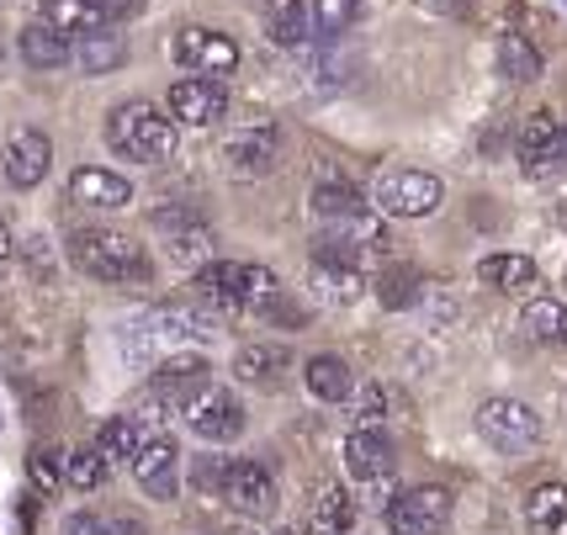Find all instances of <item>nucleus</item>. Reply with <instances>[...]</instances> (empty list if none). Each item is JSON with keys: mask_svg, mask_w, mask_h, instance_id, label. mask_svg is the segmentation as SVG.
Segmentation results:
<instances>
[{"mask_svg": "<svg viewBox=\"0 0 567 535\" xmlns=\"http://www.w3.org/2000/svg\"><path fill=\"white\" fill-rule=\"evenodd\" d=\"M74 270H85L91 281H106V287H138L148 281V255L133 234H117V228H74L70 244H64Z\"/></svg>", "mask_w": 567, "mask_h": 535, "instance_id": "obj_1", "label": "nucleus"}, {"mask_svg": "<svg viewBox=\"0 0 567 535\" xmlns=\"http://www.w3.org/2000/svg\"><path fill=\"white\" fill-rule=\"evenodd\" d=\"M106 138L133 165H165L175 154V122L159 106H148V101H123L106 117Z\"/></svg>", "mask_w": 567, "mask_h": 535, "instance_id": "obj_2", "label": "nucleus"}, {"mask_svg": "<svg viewBox=\"0 0 567 535\" xmlns=\"http://www.w3.org/2000/svg\"><path fill=\"white\" fill-rule=\"evenodd\" d=\"M192 340H213V323L192 308H148L123 329L127 356H171Z\"/></svg>", "mask_w": 567, "mask_h": 535, "instance_id": "obj_3", "label": "nucleus"}, {"mask_svg": "<svg viewBox=\"0 0 567 535\" xmlns=\"http://www.w3.org/2000/svg\"><path fill=\"white\" fill-rule=\"evenodd\" d=\"M346 477L355 483L361 498L371 504H388L398 483V456H393V440L382 430H350L346 435Z\"/></svg>", "mask_w": 567, "mask_h": 535, "instance_id": "obj_4", "label": "nucleus"}, {"mask_svg": "<svg viewBox=\"0 0 567 535\" xmlns=\"http://www.w3.org/2000/svg\"><path fill=\"white\" fill-rule=\"evenodd\" d=\"M181 419H186V430L197 440H213V445H228V440L245 435V409H239V398L218 382H207L197 388L186 403H181Z\"/></svg>", "mask_w": 567, "mask_h": 535, "instance_id": "obj_5", "label": "nucleus"}, {"mask_svg": "<svg viewBox=\"0 0 567 535\" xmlns=\"http://www.w3.org/2000/svg\"><path fill=\"white\" fill-rule=\"evenodd\" d=\"M148 228L165 239V255H171L181 270H197L213 260V228H207L192 207H154V213H148Z\"/></svg>", "mask_w": 567, "mask_h": 535, "instance_id": "obj_6", "label": "nucleus"}, {"mask_svg": "<svg viewBox=\"0 0 567 535\" xmlns=\"http://www.w3.org/2000/svg\"><path fill=\"white\" fill-rule=\"evenodd\" d=\"M441 202L445 186L430 171H382V181H377V207L388 218H430Z\"/></svg>", "mask_w": 567, "mask_h": 535, "instance_id": "obj_7", "label": "nucleus"}, {"mask_svg": "<svg viewBox=\"0 0 567 535\" xmlns=\"http://www.w3.org/2000/svg\"><path fill=\"white\" fill-rule=\"evenodd\" d=\"M171 59L186 74H213V80H228L239 70V43L223 38L213 27H181L171 38Z\"/></svg>", "mask_w": 567, "mask_h": 535, "instance_id": "obj_8", "label": "nucleus"}, {"mask_svg": "<svg viewBox=\"0 0 567 535\" xmlns=\"http://www.w3.org/2000/svg\"><path fill=\"white\" fill-rule=\"evenodd\" d=\"M477 435L498 445V451H530L542 440V414L519 398H488L477 409Z\"/></svg>", "mask_w": 567, "mask_h": 535, "instance_id": "obj_9", "label": "nucleus"}, {"mask_svg": "<svg viewBox=\"0 0 567 535\" xmlns=\"http://www.w3.org/2000/svg\"><path fill=\"white\" fill-rule=\"evenodd\" d=\"M445 519H451V493L435 483L388 498V531L393 535H441Z\"/></svg>", "mask_w": 567, "mask_h": 535, "instance_id": "obj_10", "label": "nucleus"}, {"mask_svg": "<svg viewBox=\"0 0 567 535\" xmlns=\"http://www.w3.org/2000/svg\"><path fill=\"white\" fill-rule=\"evenodd\" d=\"M223 112H228V80H213V74H181V80L171 85V122L213 127Z\"/></svg>", "mask_w": 567, "mask_h": 535, "instance_id": "obj_11", "label": "nucleus"}, {"mask_svg": "<svg viewBox=\"0 0 567 535\" xmlns=\"http://www.w3.org/2000/svg\"><path fill=\"white\" fill-rule=\"evenodd\" d=\"M223 504L234 514L266 519L276 510V477L266 462H234L223 466Z\"/></svg>", "mask_w": 567, "mask_h": 535, "instance_id": "obj_12", "label": "nucleus"}, {"mask_svg": "<svg viewBox=\"0 0 567 535\" xmlns=\"http://www.w3.org/2000/svg\"><path fill=\"white\" fill-rule=\"evenodd\" d=\"M133 483L144 487L148 498H175L181 493V451L165 435H144L133 451Z\"/></svg>", "mask_w": 567, "mask_h": 535, "instance_id": "obj_13", "label": "nucleus"}, {"mask_svg": "<svg viewBox=\"0 0 567 535\" xmlns=\"http://www.w3.org/2000/svg\"><path fill=\"white\" fill-rule=\"evenodd\" d=\"M276 154H281V144H276V127H266V122H245V127H234V133L223 138V165L234 175H245V181L271 175Z\"/></svg>", "mask_w": 567, "mask_h": 535, "instance_id": "obj_14", "label": "nucleus"}, {"mask_svg": "<svg viewBox=\"0 0 567 535\" xmlns=\"http://www.w3.org/2000/svg\"><path fill=\"white\" fill-rule=\"evenodd\" d=\"M207 382H213V366H207V356H181V350H171V356H165V366L154 371L148 403H165V409H175V414H181V403H186L197 388H207Z\"/></svg>", "mask_w": 567, "mask_h": 535, "instance_id": "obj_15", "label": "nucleus"}, {"mask_svg": "<svg viewBox=\"0 0 567 535\" xmlns=\"http://www.w3.org/2000/svg\"><path fill=\"white\" fill-rule=\"evenodd\" d=\"M49 165H53V144L38 133V127H22V133H11V138H6L0 171H6V181H11L17 192H32V186L49 175Z\"/></svg>", "mask_w": 567, "mask_h": 535, "instance_id": "obj_16", "label": "nucleus"}, {"mask_svg": "<svg viewBox=\"0 0 567 535\" xmlns=\"http://www.w3.org/2000/svg\"><path fill=\"white\" fill-rule=\"evenodd\" d=\"M313 218H319V228L361 223V218H371V202L355 192V186H350L346 175L319 171V175H313Z\"/></svg>", "mask_w": 567, "mask_h": 535, "instance_id": "obj_17", "label": "nucleus"}, {"mask_svg": "<svg viewBox=\"0 0 567 535\" xmlns=\"http://www.w3.org/2000/svg\"><path fill=\"white\" fill-rule=\"evenodd\" d=\"M70 196L80 207H101V213H117L133 202V186H127V175L106 171V165H80L70 181Z\"/></svg>", "mask_w": 567, "mask_h": 535, "instance_id": "obj_18", "label": "nucleus"}, {"mask_svg": "<svg viewBox=\"0 0 567 535\" xmlns=\"http://www.w3.org/2000/svg\"><path fill=\"white\" fill-rule=\"evenodd\" d=\"M197 302L218 308V313H239V287H245V260H207L192 276Z\"/></svg>", "mask_w": 567, "mask_h": 535, "instance_id": "obj_19", "label": "nucleus"}, {"mask_svg": "<svg viewBox=\"0 0 567 535\" xmlns=\"http://www.w3.org/2000/svg\"><path fill=\"white\" fill-rule=\"evenodd\" d=\"M287 366H292V350L287 344H245L239 356H234V377L245 382V388H281L287 382Z\"/></svg>", "mask_w": 567, "mask_h": 535, "instance_id": "obj_20", "label": "nucleus"}, {"mask_svg": "<svg viewBox=\"0 0 567 535\" xmlns=\"http://www.w3.org/2000/svg\"><path fill=\"white\" fill-rule=\"evenodd\" d=\"M266 38L276 49H302L313 38V0H271L266 6Z\"/></svg>", "mask_w": 567, "mask_h": 535, "instance_id": "obj_21", "label": "nucleus"}, {"mask_svg": "<svg viewBox=\"0 0 567 535\" xmlns=\"http://www.w3.org/2000/svg\"><path fill=\"white\" fill-rule=\"evenodd\" d=\"M302 388L313 392L319 403H346L355 392V371H350L346 356H313L302 366Z\"/></svg>", "mask_w": 567, "mask_h": 535, "instance_id": "obj_22", "label": "nucleus"}, {"mask_svg": "<svg viewBox=\"0 0 567 535\" xmlns=\"http://www.w3.org/2000/svg\"><path fill=\"white\" fill-rule=\"evenodd\" d=\"M367 270L361 266H340V260H313V297L323 302H334V308H350V302H361L367 292Z\"/></svg>", "mask_w": 567, "mask_h": 535, "instance_id": "obj_23", "label": "nucleus"}, {"mask_svg": "<svg viewBox=\"0 0 567 535\" xmlns=\"http://www.w3.org/2000/svg\"><path fill=\"white\" fill-rule=\"evenodd\" d=\"M74 64L85 74H106V70H123L127 64V43L123 32H112V27L101 22L96 32H80V43H74Z\"/></svg>", "mask_w": 567, "mask_h": 535, "instance_id": "obj_24", "label": "nucleus"}, {"mask_svg": "<svg viewBox=\"0 0 567 535\" xmlns=\"http://www.w3.org/2000/svg\"><path fill=\"white\" fill-rule=\"evenodd\" d=\"M557 138H563V122L551 117V112H530L525 127H519V160H525V171L557 165Z\"/></svg>", "mask_w": 567, "mask_h": 535, "instance_id": "obj_25", "label": "nucleus"}, {"mask_svg": "<svg viewBox=\"0 0 567 535\" xmlns=\"http://www.w3.org/2000/svg\"><path fill=\"white\" fill-rule=\"evenodd\" d=\"M525 525H530V535H567V487L563 483L530 487V498H525Z\"/></svg>", "mask_w": 567, "mask_h": 535, "instance_id": "obj_26", "label": "nucleus"}, {"mask_svg": "<svg viewBox=\"0 0 567 535\" xmlns=\"http://www.w3.org/2000/svg\"><path fill=\"white\" fill-rule=\"evenodd\" d=\"M371 287H377V302L388 313H403V308H420L424 302V276L414 266H388Z\"/></svg>", "mask_w": 567, "mask_h": 535, "instance_id": "obj_27", "label": "nucleus"}, {"mask_svg": "<svg viewBox=\"0 0 567 535\" xmlns=\"http://www.w3.org/2000/svg\"><path fill=\"white\" fill-rule=\"evenodd\" d=\"M477 281L494 287V292H525V287H536V266L525 255H483L477 260Z\"/></svg>", "mask_w": 567, "mask_h": 535, "instance_id": "obj_28", "label": "nucleus"}, {"mask_svg": "<svg viewBox=\"0 0 567 535\" xmlns=\"http://www.w3.org/2000/svg\"><path fill=\"white\" fill-rule=\"evenodd\" d=\"M22 59L32 70H64V59H70V38L64 32H53L49 22H27L22 27Z\"/></svg>", "mask_w": 567, "mask_h": 535, "instance_id": "obj_29", "label": "nucleus"}, {"mask_svg": "<svg viewBox=\"0 0 567 535\" xmlns=\"http://www.w3.org/2000/svg\"><path fill=\"white\" fill-rule=\"evenodd\" d=\"M38 11H43L38 22H49L64 38H80V32H96L101 27L96 0H38Z\"/></svg>", "mask_w": 567, "mask_h": 535, "instance_id": "obj_30", "label": "nucleus"}, {"mask_svg": "<svg viewBox=\"0 0 567 535\" xmlns=\"http://www.w3.org/2000/svg\"><path fill=\"white\" fill-rule=\"evenodd\" d=\"M519 329H525L536 344H567V302H557V297H536V302H525Z\"/></svg>", "mask_w": 567, "mask_h": 535, "instance_id": "obj_31", "label": "nucleus"}, {"mask_svg": "<svg viewBox=\"0 0 567 535\" xmlns=\"http://www.w3.org/2000/svg\"><path fill=\"white\" fill-rule=\"evenodd\" d=\"M355 525V498L346 487H323L313 498V514H308V531L313 535H346Z\"/></svg>", "mask_w": 567, "mask_h": 535, "instance_id": "obj_32", "label": "nucleus"}, {"mask_svg": "<svg viewBox=\"0 0 567 535\" xmlns=\"http://www.w3.org/2000/svg\"><path fill=\"white\" fill-rule=\"evenodd\" d=\"M361 0H313V38L319 43H340L350 27L361 22Z\"/></svg>", "mask_w": 567, "mask_h": 535, "instance_id": "obj_33", "label": "nucleus"}, {"mask_svg": "<svg viewBox=\"0 0 567 535\" xmlns=\"http://www.w3.org/2000/svg\"><path fill=\"white\" fill-rule=\"evenodd\" d=\"M498 70L509 74V80H542V49L530 43V38H519V32H504L498 38Z\"/></svg>", "mask_w": 567, "mask_h": 535, "instance_id": "obj_34", "label": "nucleus"}, {"mask_svg": "<svg viewBox=\"0 0 567 535\" xmlns=\"http://www.w3.org/2000/svg\"><path fill=\"white\" fill-rule=\"evenodd\" d=\"M281 308V281L266 266H245V287H239V313H276Z\"/></svg>", "mask_w": 567, "mask_h": 535, "instance_id": "obj_35", "label": "nucleus"}, {"mask_svg": "<svg viewBox=\"0 0 567 535\" xmlns=\"http://www.w3.org/2000/svg\"><path fill=\"white\" fill-rule=\"evenodd\" d=\"M138 440H144V430L133 419H106L96 430V451L106 456V466H127L133 451H138Z\"/></svg>", "mask_w": 567, "mask_h": 535, "instance_id": "obj_36", "label": "nucleus"}, {"mask_svg": "<svg viewBox=\"0 0 567 535\" xmlns=\"http://www.w3.org/2000/svg\"><path fill=\"white\" fill-rule=\"evenodd\" d=\"M106 456H101L96 445H80V451H64V483L80 487V493H96L106 483Z\"/></svg>", "mask_w": 567, "mask_h": 535, "instance_id": "obj_37", "label": "nucleus"}, {"mask_svg": "<svg viewBox=\"0 0 567 535\" xmlns=\"http://www.w3.org/2000/svg\"><path fill=\"white\" fill-rule=\"evenodd\" d=\"M350 403H355V430H382V419H388V392L377 388V382H361V392H350Z\"/></svg>", "mask_w": 567, "mask_h": 535, "instance_id": "obj_38", "label": "nucleus"}, {"mask_svg": "<svg viewBox=\"0 0 567 535\" xmlns=\"http://www.w3.org/2000/svg\"><path fill=\"white\" fill-rule=\"evenodd\" d=\"M32 483L43 487V493H59L64 487V451H53V445L32 451Z\"/></svg>", "mask_w": 567, "mask_h": 535, "instance_id": "obj_39", "label": "nucleus"}, {"mask_svg": "<svg viewBox=\"0 0 567 535\" xmlns=\"http://www.w3.org/2000/svg\"><path fill=\"white\" fill-rule=\"evenodd\" d=\"M64 535H117V525L106 514H70L64 519Z\"/></svg>", "mask_w": 567, "mask_h": 535, "instance_id": "obj_40", "label": "nucleus"}, {"mask_svg": "<svg viewBox=\"0 0 567 535\" xmlns=\"http://www.w3.org/2000/svg\"><path fill=\"white\" fill-rule=\"evenodd\" d=\"M101 22H112V17H133V11H144V0H96Z\"/></svg>", "mask_w": 567, "mask_h": 535, "instance_id": "obj_41", "label": "nucleus"}, {"mask_svg": "<svg viewBox=\"0 0 567 535\" xmlns=\"http://www.w3.org/2000/svg\"><path fill=\"white\" fill-rule=\"evenodd\" d=\"M424 11H435V17H462L467 11V0H420Z\"/></svg>", "mask_w": 567, "mask_h": 535, "instance_id": "obj_42", "label": "nucleus"}, {"mask_svg": "<svg viewBox=\"0 0 567 535\" xmlns=\"http://www.w3.org/2000/svg\"><path fill=\"white\" fill-rule=\"evenodd\" d=\"M17 255V239H11V223L0 218V260H11Z\"/></svg>", "mask_w": 567, "mask_h": 535, "instance_id": "obj_43", "label": "nucleus"}, {"mask_svg": "<svg viewBox=\"0 0 567 535\" xmlns=\"http://www.w3.org/2000/svg\"><path fill=\"white\" fill-rule=\"evenodd\" d=\"M557 165H567V127H563V138H557Z\"/></svg>", "mask_w": 567, "mask_h": 535, "instance_id": "obj_44", "label": "nucleus"}, {"mask_svg": "<svg viewBox=\"0 0 567 535\" xmlns=\"http://www.w3.org/2000/svg\"><path fill=\"white\" fill-rule=\"evenodd\" d=\"M346 535H350V531H346Z\"/></svg>", "mask_w": 567, "mask_h": 535, "instance_id": "obj_45", "label": "nucleus"}]
</instances>
